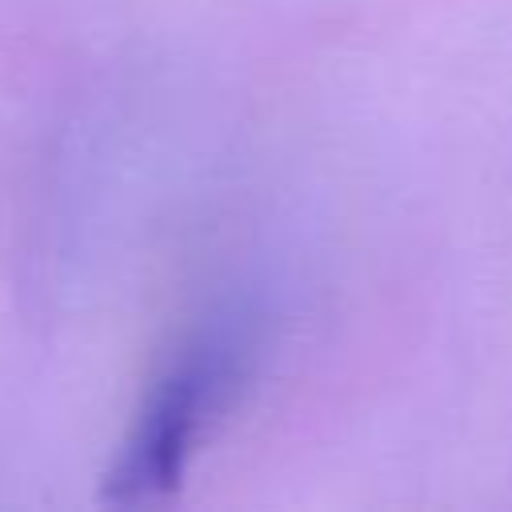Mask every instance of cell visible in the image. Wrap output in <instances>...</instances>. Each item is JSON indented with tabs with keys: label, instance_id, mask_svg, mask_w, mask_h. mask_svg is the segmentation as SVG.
<instances>
[{
	"label": "cell",
	"instance_id": "cell-1",
	"mask_svg": "<svg viewBox=\"0 0 512 512\" xmlns=\"http://www.w3.org/2000/svg\"><path fill=\"white\" fill-rule=\"evenodd\" d=\"M256 348L260 332L248 312L220 316L196 332L144 396L112 468L104 472L100 496L120 508L168 496L212 420L244 388L256 364Z\"/></svg>",
	"mask_w": 512,
	"mask_h": 512
}]
</instances>
